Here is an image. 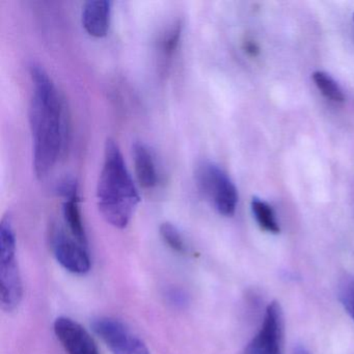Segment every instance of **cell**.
<instances>
[{"label": "cell", "instance_id": "52a82bcc", "mask_svg": "<svg viewBox=\"0 0 354 354\" xmlns=\"http://www.w3.org/2000/svg\"><path fill=\"white\" fill-rule=\"evenodd\" d=\"M283 313L277 302L269 304L261 330L252 339L244 354H281Z\"/></svg>", "mask_w": 354, "mask_h": 354}, {"label": "cell", "instance_id": "3957f363", "mask_svg": "<svg viewBox=\"0 0 354 354\" xmlns=\"http://www.w3.org/2000/svg\"><path fill=\"white\" fill-rule=\"evenodd\" d=\"M24 296L21 275L16 259V237L13 223L5 216L0 225V301L6 312L18 308Z\"/></svg>", "mask_w": 354, "mask_h": 354}, {"label": "cell", "instance_id": "ac0fdd59", "mask_svg": "<svg viewBox=\"0 0 354 354\" xmlns=\"http://www.w3.org/2000/svg\"><path fill=\"white\" fill-rule=\"evenodd\" d=\"M294 354H310L308 352V350L304 347H301V346H298L296 347L295 351H294Z\"/></svg>", "mask_w": 354, "mask_h": 354}, {"label": "cell", "instance_id": "e0dca14e", "mask_svg": "<svg viewBox=\"0 0 354 354\" xmlns=\"http://www.w3.org/2000/svg\"><path fill=\"white\" fill-rule=\"evenodd\" d=\"M244 49H245L246 53L252 55V57H257V55H258V46H257L256 43L252 42V41H246L245 44H244Z\"/></svg>", "mask_w": 354, "mask_h": 354}, {"label": "cell", "instance_id": "8992f818", "mask_svg": "<svg viewBox=\"0 0 354 354\" xmlns=\"http://www.w3.org/2000/svg\"><path fill=\"white\" fill-rule=\"evenodd\" d=\"M50 242L55 259L66 270L74 274H86L91 270L88 248L80 243L63 227H53Z\"/></svg>", "mask_w": 354, "mask_h": 354}, {"label": "cell", "instance_id": "8fae6325", "mask_svg": "<svg viewBox=\"0 0 354 354\" xmlns=\"http://www.w3.org/2000/svg\"><path fill=\"white\" fill-rule=\"evenodd\" d=\"M63 215L67 225L68 231L72 237L75 238L80 243L88 248V237L82 223V213L80 208V196H69L63 198Z\"/></svg>", "mask_w": 354, "mask_h": 354}, {"label": "cell", "instance_id": "4fadbf2b", "mask_svg": "<svg viewBox=\"0 0 354 354\" xmlns=\"http://www.w3.org/2000/svg\"><path fill=\"white\" fill-rule=\"evenodd\" d=\"M252 210L261 229L269 233H279V225L275 218L274 212L267 203L257 198H252Z\"/></svg>", "mask_w": 354, "mask_h": 354}, {"label": "cell", "instance_id": "9a60e30c", "mask_svg": "<svg viewBox=\"0 0 354 354\" xmlns=\"http://www.w3.org/2000/svg\"><path fill=\"white\" fill-rule=\"evenodd\" d=\"M160 235L163 241L175 252H185L187 250L181 233L173 223H163L160 225Z\"/></svg>", "mask_w": 354, "mask_h": 354}, {"label": "cell", "instance_id": "6da1fadb", "mask_svg": "<svg viewBox=\"0 0 354 354\" xmlns=\"http://www.w3.org/2000/svg\"><path fill=\"white\" fill-rule=\"evenodd\" d=\"M32 96L28 109L32 138V165L39 179L46 177L65 151L68 136L65 104L48 72L32 63Z\"/></svg>", "mask_w": 354, "mask_h": 354}, {"label": "cell", "instance_id": "277c9868", "mask_svg": "<svg viewBox=\"0 0 354 354\" xmlns=\"http://www.w3.org/2000/svg\"><path fill=\"white\" fill-rule=\"evenodd\" d=\"M194 180L219 214L232 216L237 208L238 192L227 174L216 163L202 161L194 169Z\"/></svg>", "mask_w": 354, "mask_h": 354}, {"label": "cell", "instance_id": "9c48e42d", "mask_svg": "<svg viewBox=\"0 0 354 354\" xmlns=\"http://www.w3.org/2000/svg\"><path fill=\"white\" fill-rule=\"evenodd\" d=\"M113 3L109 0H88L84 3L82 22L84 30L94 38L106 36L111 28Z\"/></svg>", "mask_w": 354, "mask_h": 354}, {"label": "cell", "instance_id": "7c38bea8", "mask_svg": "<svg viewBox=\"0 0 354 354\" xmlns=\"http://www.w3.org/2000/svg\"><path fill=\"white\" fill-rule=\"evenodd\" d=\"M181 21H175L169 24L161 34L158 41V50L165 65V64L167 65L177 51L180 41H181Z\"/></svg>", "mask_w": 354, "mask_h": 354}, {"label": "cell", "instance_id": "30bf717a", "mask_svg": "<svg viewBox=\"0 0 354 354\" xmlns=\"http://www.w3.org/2000/svg\"><path fill=\"white\" fill-rule=\"evenodd\" d=\"M132 156L138 183L146 189H152L158 183V173L152 153L144 142H136L132 146Z\"/></svg>", "mask_w": 354, "mask_h": 354}, {"label": "cell", "instance_id": "5b68a950", "mask_svg": "<svg viewBox=\"0 0 354 354\" xmlns=\"http://www.w3.org/2000/svg\"><path fill=\"white\" fill-rule=\"evenodd\" d=\"M93 329L113 354H150L142 339L118 319L101 317L93 322Z\"/></svg>", "mask_w": 354, "mask_h": 354}, {"label": "cell", "instance_id": "5bb4252c", "mask_svg": "<svg viewBox=\"0 0 354 354\" xmlns=\"http://www.w3.org/2000/svg\"><path fill=\"white\" fill-rule=\"evenodd\" d=\"M313 80H314L315 84L319 88V91L329 100L337 103H342L345 101L343 91L328 74L320 71L315 72L313 74Z\"/></svg>", "mask_w": 354, "mask_h": 354}, {"label": "cell", "instance_id": "ba28073f", "mask_svg": "<svg viewBox=\"0 0 354 354\" xmlns=\"http://www.w3.org/2000/svg\"><path fill=\"white\" fill-rule=\"evenodd\" d=\"M53 329L68 354H100L88 331L73 319L59 317L55 321Z\"/></svg>", "mask_w": 354, "mask_h": 354}, {"label": "cell", "instance_id": "7a4b0ae2", "mask_svg": "<svg viewBox=\"0 0 354 354\" xmlns=\"http://www.w3.org/2000/svg\"><path fill=\"white\" fill-rule=\"evenodd\" d=\"M97 203L103 218L117 229H125L140 203V192L128 171L119 145L105 142L102 169L97 184Z\"/></svg>", "mask_w": 354, "mask_h": 354}, {"label": "cell", "instance_id": "2e32d148", "mask_svg": "<svg viewBox=\"0 0 354 354\" xmlns=\"http://www.w3.org/2000/svg\"><path fill=\"white\" fill-rule=\"evenodd\" d=\"M339 299L354 320V279H345L339 287Z\"/></svg>", "mask_w": 354, "mask_h": 354}]
</instances>
